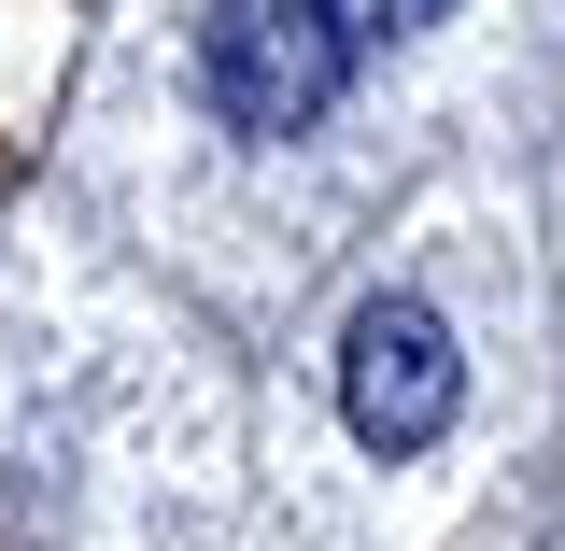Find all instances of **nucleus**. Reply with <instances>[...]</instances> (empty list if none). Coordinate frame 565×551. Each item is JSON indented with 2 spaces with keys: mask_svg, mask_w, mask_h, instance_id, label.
<instances>
[{
  "mask_svg": "<svg viewBox=\"0 0 565 551\" xmlns=\"http://www.w3.org/2000/svg\"><path fill=\"white\" fill-rule=\"evenodd\" d=\"M353 43L326 0H212L199 14V85H212V114L241 141H297V128H326L340 114V85H353Z\"/></svg>",
  "mask_w": 565,
  "mask_h": 551,
  "instance_id": "obj_1",
  "label": "nucleus"
},
{
  "mask_svg": "<svg viewBox=\"0 0 565 551\" xmlns=\"http://www.w3.org/2000/svg\"><path fill=\"white\" fill-rule=\"evenodd\" d=\"M340 411L367 453H424V438H452V411H467V353H452V326L424 311V297H367L340 340Z\"/></svg>",
  "mask_w": 565,
  "mask_h": 551,
  "instance_id": "obj_2",
  "label": "nucleus"
},
{
  "mask_svg": "<svg viewBox=\"0 0 565 551\" xmlns=\"http://www.w3.org/2000/svg\"><path fill=\"white\" fill-rule=\"evenodd\" d=\"M326 14H340L353 43H411V29H438V14H452V0H326Z\"/></svg>",
  "mask_w": 565,
  "mask_h": 551,
  "instance_id": "obj_3",
  "label": "nucleus"
}]
</instances>
